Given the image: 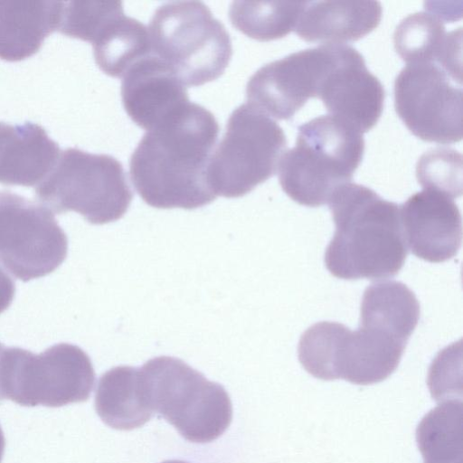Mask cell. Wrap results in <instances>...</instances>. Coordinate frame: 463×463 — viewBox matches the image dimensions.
Listing matches in <instances>:
<instances>
[{
    "label": "cell",
    "instance_id": "21",
    "mask_svg": "<svg viewBox=\"0 0 463 463\" xmlns=\"http://www.w3.org/2000/svg\"><path fill=\"white\" fill-rule=\"evenodd\" d=\"M91 44L99 68L114 78H122L137 61L152 54L147 27L124 10L99 30Z\"/></svg>",
    "mask_w": 463,
    "mask_h": 463
},
{
    "label": "cell",
    "instance_id": "14",
    "mask_svg": "<svg viewBox=\"0 0 463 463\" xmlns=\"http://www.w3.org/2000/svg\"><path fill=\"white\" fill-rule=\"evenodd\" d=\"M400 214L407 247L415 256L438 263L458 253L462 223L452 198L423 189L400 205Z\"/></svg>",
    "mask_w": 463,
    "mask_h": 463
},
{
    "label": "cell",
    "instance_id": "15",
    "mask_svg": "<svg viewBox=\"0 0 463 463\" xmlns=\"http://www.w3.org/2000/svg\"><path fill=\"white\" fill-rule=\"evenodd\" d=\"M121 99L136 125L150 130L190 100L185 86L153 53L137 61L122 77Z\"/></svg>",
    "mask_w": 463,
    "mask_h": 463
},
{
    "label": "cell",
    "instance_id": "22",
    "mask_svg": "<svg viewBox=\"0 0 463 463\" xmlns=\"http://www.w3.org/2000/svg\"><path fill=\"white\" fill-rule=\"evenodd\" d=\"M462 402L447 400L430 411L416 430L424 463H462Z\"/></svg>",
    "mask_w": 463,
    "mask_h": 463
},
{
    "label": "cell",
    "instance_id": "10",
    "mask_svg": "<svg viewBox=\"0 0 463 463\" xmlns=\"http://www.w3.org/2000/svg\"><path fill=\"white\" fill-rule=\"evenodd\" d=\"M68 251L66 233L42 204L0 192V266L26 282L54 271Z\"/></svg>",
    "mask_w": 463,
    "mask_h": 463
},
{
    "label": "cell",
    "instance_id": "9",
    "mask_svg": "<svg viewBox=\"0 0 463 463\" xmlns=\"http://www.w3.org/2000/svg\"><path fill=\"white\" fill-rule=\"evenodd\" d=\"M94 383L90 358L77 345L60 343L39 354L20 347L3 352L2 395L20 405L61 407L85 402Z\"/></svg>",
    "mask_w": 463,
    "mask_h": 463
},
{
    "label": "cell",
    "instance_id": "26",
    "mask_svg": "<svg viewBox=\"0 0 463 463\" xmlns=\"http://www.w3.org/2000/svg\"><path fill=\"white\" fill-rule=\"evenodd\" d=\"M15 292L14 282L0 266V314L12 304Z\"/></svg>",
    "mask_w": 463,
    "mask_h": 463
},
{
    "label": "cell",
    "instance_id": "6",
    "mask_svg": "<svg viewBox=\"0 0 463 463\" xmlns=\"http://www.w3.org/2000/svg\"><path fill=\"white\" fill-rule=\"evenodd\" d=\"M152 53L186 87L218 79L232 56L224 25L199 1L161 5L147 27Z\"/></svg>",
    "mask_w": 463,
    "mask_h": 463
},
{
    "label": "cell",
    "instance_id": "3",
    "mask_svg": "<svg viewBox=\"0 0 463 463\" xmlns=\"http://www.w3.org/2000/svg\"><path fill=\"white\" fill-rule=\"evenodd\" d=\"M364 151L358 129L331 115L314 118L298 127L295 146L279 162L280 186L299 204L328 203L337 188L350 183Z\"/></svg>",
    "mask_w": 463,
    "mask_h": 463
},
{
    "label": "cell",
    "instance_id": "13",
    "mask_svg": "<svg viewBox=\"0 0 463 463\" xmlns=\"http://www.w3.org/2000/svg\"><path fill=\"white\" fill-rule=\"evenodd\" d=\"M385 91L354 47L334 43L333 58L317 97L334 116L360 132L370 130L380 118Z\"/></svg>",
    "mask_w": 463,
    "mask_h": 463
},
{
    "label": "cell",
    "instance_id": "5",
    "mask_svg": "<svg viewBox=\"0 0 463 463\" xmlns=\"http://www.w3.org/2000/svg\"><path fill=\"white\" fill-rule=\"evenodd\" d=\"M138 380L153 413L191 442L216 439L232 421V406L225 389L178 358L150 359L138 368Z\"/></svg>",
    "mask_w": 463,
    "mask_h": 463
},
{
    "label": "cell",
    "instance_id": "29",
    "mask_svg": "<svg viewBox=\"0 0 463 463\" xmlns=\"http://www.w3.org/2000/svg\"><path fill=\"white\" fill-rule=\"evenodd\" d=\"M162 463H186V462H184V461H181V460H166V461H164Z\"/></svg>",
    "mask_w": 463,
    "mask_h": 463
},
{
    "label": "cell",
    "instance_id": "25",
    "mask_svg": "<svg viewBox=\"0 0 463 463\" xmlns=\"http://www.w3.org/2000/svg\"><path fill=\"white\" fill-rule=\"evenodd\" d=\"M122 10L118 1L62 2L58 31L91 43L104 24Z\"/></svg>",
    "mask_w": 463,
    "mask_h": 463
},
{
    "label": "cell",
    "instance_id": "2",
    "mask_svg": "<svg viewBox=\"0 0 463 463\" xmlns=\"http://www.w3.org/2000/svg\"><path fill=\"white\" fill-rule=\"evenodd\" d=\"M328 205L335 231L325 264L333 276L379 280L400 272L408 254L400 205L351 182L335 191Z\"/></svg>",
    "mask_w": 463,
    "mask_h": 463
},
{
    "label": "cell",
    "instance_id": "19",
    "mask_svg": "<svg viewBox=\"0 0 463 463\" xmlns=\"http://www.w3.org/2000/svg\"><path fill=\"white\" fill-rule=\"evenodd\" d=\"M61 1H0V59L19 61L59 28Z\"/></svg>",
    "mask_w": 463,
    "mask_h": 463
},
{
    "label": "cell",
    "instance_id": "11",
    "mask_svg": "<svg viewBox=\"0 0 463 463\" xmlns=\"http://www.w3.org/2000/svg\"><path fill=\"white\" fill-rule=\"evenodd\" d=\"M461 83L435 63H410L394 81V106L400 118L419 138L440 144L462 138Z\"/></svg>",
    "mask_w": 463,
    "mask_h": 463
},
{
    "label": "cell",
    "instance_id": "16",
    "mask_svg": "<svg viewBox=\"0 0 463 463\" xmlns=\"http://www.w3.org/2000/svg\"><path fill=\"white\" fill-rule=\"evenodd\" d=\"M60 148L38 124L0 122V183L33 186L52 171Z\"/></svg>",
    "mask_w": 463,
    "mask_h": 463
},
{
    "label": "cell",
    "instance_id": "28",
    "mask_svg": "<svg viewBox=\"0 0 463 463\" xmlns=\"http://www.w3.org/2000/svg\"><path fill=\"white\" fill-rule=\"evenodd\" d=\"M5 345L3 344L0 343V367H1V359H2V354H3V352H4V349H5ZM0 400H3V395H2V392H1V387H0Z\"/></svg>",
    "mask_w": 463,
    "mask_h": 463
},
{
    "label": "cell",
    "instance_id": "17",
    "mask_svg": "<svg viewBox=\"0 0 463 463\" xmlns=\"http://www.w3.org/2000/svg\"><path fill=\"white\" fill-rule=\"evenodd\" d=\"M381 18L378 1H305L294 31L307 42L340 43L364 37Z\"/></svg>",
    "mask_w": 463,
    "mask_h": 463
},
{
    "label": "cell",
    "instance_id": "12",
    "mask_svg": "<svg viewBox=\"0 0 463 463\" xmlns=\"http://www.w3.org/2000/svg\"><path fill=\"white\" fill-rule=\"evenodd\" d=\"M332 58L333 43H325L263 65L247 83L248 103L277 119L292 118L308 99L317 97Z\"/></svg>",
    "mask_w": 463,
    "mask_h": 463
},
{
    "label": "cell",
    "instance_id": "7",
    "mask_svg": "<svg viewBox=\"0 0 463 463\" xmlns=\"http://www.w3.org/2000/svg\"><path fill=\"white\" fill-rule=\"evenodd\" d=\"M34 193L42 205L52 213L74 211L92 224L120 219L133 198L118 160L74 147L61 152Z\"/></svg>",
    "mask_w": 463,
    "mask_h": 463
},
{
    "label": "cell",
    "instance_id": "23",
    "mask_svg": "<svg viewBox=\"0 0 463 463\" xmlns=\"http://www.w3.org/2000/svg\"><path fill=\"white\" fill-rule=\"evenodd\" d=\"M305 1H234L229 8L233 27L258 41L286 36L296 25Z\"/></svg>",
    "mask_w": 463,
    "mask_h": 463
},
{
    "label": "cell",
    "instance_id": "1",
    "mask_svg": "<svg viewBox=\"0 0 463 463\" xmlns=\"http://www.w3.org/2000/svg\"><path fill=\"white\" fill-rule=\"evenodd\" d=\"M219 130L213 114L191 101L147 130L129 160L130 178L140 197L160 209L191 210L214 201L207 168Z\"/></svg>",
    "mask_w": 463,
    "mask_h": 463
},
{
    "label": "cell",
    "instance_id": "18",
    "mask_svg": "<svg viewBox=\"0 0 463 463\" xmlns=\"http://www.w3.org/2000/svg\"><path fill=\"white\" fill-rule=\"evenodd\" d=\"M458 31L446 32L443 22L430 12L409 14L397 25L393 43L397 53L408 64L435 63L462 81L461 38Z\"/></svg>",
    "mask_w": 463,
    "mask_h": 463
},
{
    "label": "cell",
    "instance_id": "20",
    "mask_svg": "<svg viewBox=\"0 0 463 463\" xmlns=\"http://www.w3.org/2000/svg\"><path fill=\"white\" fill-rule=\"evenodd\" d=\"M95 410L104 423L121 430L147 422L153 411L145 402L138 380V368L114 367L101 375L95 393Z\"/></svg>",
    "mask_w": 463,
    "mask_h": 463
},
{
    "label": "cell",
    "instance_id": "8",
    "mask_svg": "<svg viewBox=\"0 0 463 463\" xmlns=\"http://www.w3.org/2000/svg\"><path fill=\"white\" fill-rule=\"evenodd\" d=\"M286 147V136L275 120L249 103L239 106L211 156V189L216 196L245 195L275 175Z\"/></svg>",
    "mask_w": 463,
    "mask_h": 463
},
{
    "label": "cell",
    "instance_id": "4",
    "mask_svg": "<svg viewBox=\"0 0 463 463\" xmlns=\"http://www.w3.org/2000/svg\"><path fill=\"white\" fill-rule=\"evenodd\" d=\"M408 340L379 323L360 317L359 327L322 321L308 327L298 343V360L312 376L354 384L380 383L398 367Z\"/></svg>",
    "mask_w": 463,
    "mask_h": 463
},
{
    "label": "cell",
    "instance_id": "24",
    "mask_svg": "<svg viewBox=\"0 0 463 463\" xmlns=\"http://www.w3.org/2000/svg\"><path fill=\"white\" fill-rule=\"evenodd\" d=\"M416 176L423 189L450 198L462 194V155L452 148L438 147L423 153L416 165Z\"/></svg>",
    "mask_w": 463,
    "mask_h": 463
},
{
    "label": "cell",
    "instance_id": "27",
    "mask_svg": "<svg viewBox=\"0 0 463 463\" xmlns=\"http://www.w3.org/2000/svg\"><path fill=\"white\" fill-rule=\"evenodd\" d=\"M5 447V439L2 428L0 426V463L2 461Z\"/></svg>",
    "mask_w": 463,
    "mask_h": 463
}]
</instances>
